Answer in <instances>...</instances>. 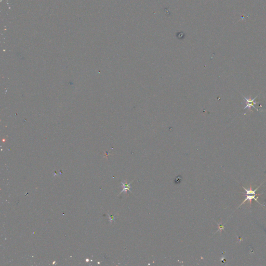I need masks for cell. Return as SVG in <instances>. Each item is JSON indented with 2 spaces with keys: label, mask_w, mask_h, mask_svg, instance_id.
I'll return each mask as SVG.
<instances>
[{
  "label": "cell",
  "mask_w": 266,
  "mask_h": 266,
  "mask_svg": "<svg viewBox=\"0 0 266 266\" xmlns=\"http://www.w3.org/2000/svg\"><path fill=\"white\" fill-rule=\"evenodd\" d=\"M262 185V184H261L259 187H258L257 188H256L255 190H252V186L250 185V189L249 190H247L246 189H245L244 187H242L245 190V191H246V195H248V194H253V195H256V191H257V190L259 188V187Z\"/></svg>",
  "instance_id": "4"
},
{
  "label": "cell",
  "mask_w": 266,
  "mask_h": 266,
  "mask_svg": "<svg viewBox=\"0 0 266 266\" xmlns=\"http://www.w3.org/2000/svg\"><path fill=\"white\" fill-rule=\"evenodd\" d=\"M133 180L131 182V183H130L129 184H127L126 181H125V183H124V181L122 182L121 183H122V186H123V190L121 191V192L120 193H122V192H126L127 190H129V191L131 192V190H130V188H131V187L130 185H131V184H132V182L133 181Z\"/></svg>",
  "instance_id": "3"
},
{
  "label": "cell",
  "mask_w": 266,
  "mask_h": 266,
  "mask_svg": "<svg viewBox=\"0 0 266 266\" xmlns=\"http://www.w3.org/2000/svg\"><path fill=\"white\" fill-rule=\"evenodd\" d=\"M256 195H253V194H248V195H246V198L245 199V200H244V201H243V202L242 203V204H241V205L239 206V208L240 206H241V205H243V204L245 202H246V201H249L250 202V205H251V204H252V200H255L256 201H257V202L258 203V204H259L261 205H262V204H261L258 201V200H257V199H258V197H257V198H255Z\"/></svg>",
  "instance_id": "1"
},
{
  "label": "cell",
  "mask_w": 266,
  "mask_h": 266,
  "mask_svg": "<svg viewBox=\"0 0 266 266\" xmlns=\"http://www.w3.org/2000/svg\"><path fill=\"white\" fill-rule=\"evenodd\" d=\"M257 96H256L255 98H254V99H252V100H251L250 99H247V98H246V97H243L244 100H246V102L247 103V105H246V107H245V108H244V109H245L246 108H249V109H250V107H254V108H255V109H256V110H257V111H258V110L257 109V108H256L254 106L255 105L256 103V102H254V100L256 99V97H257Z\"/></svg>",
  "instance_id": "2"
}]
</instances>
